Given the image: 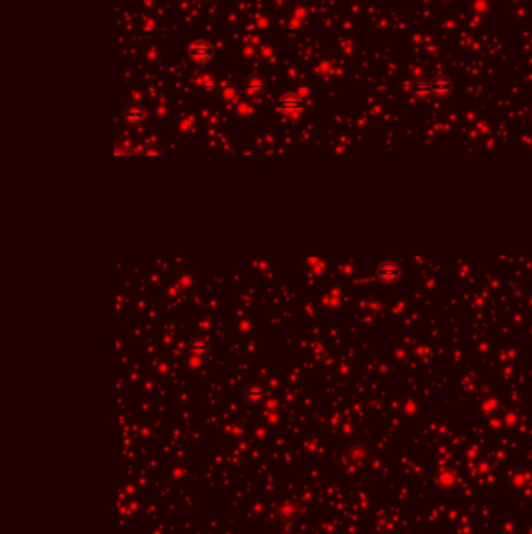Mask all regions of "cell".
<instances>
[{
  "label": "cell",
  "instance_id": "6da1fadb",
  "mask_svg": "<svg viewBox=\"0 0 532 534\" xmlns=\"http://www.w3.org/2000/svg\"><path fill=\"white\" fill-rule=\"evenodd\" d=\"M187 53H189V58L194 63L205 64V63L211 61L212 57H214V47H212V44L206 39H197L189 46Z\"/></svg>",
  "mask_w": 532,
  "mask_h": 534
},
{
  "label": "cell",
  "instance_id": "7a4b0ae2",
  "mask_svg": "<svg viewBox=\"0 0 532 534\" xmlns=\"http://www.w3.org/2000/svg\"><path fill=\"white\" fill-rule=\"evenodd\" d=\"M278 110L286 116H296L303 110L301 95L296 92H286L278 100Z\"/></svg>",
  "mask_w": 532,
  "mask_h": 534
},
{
  "label": "cell",
  "instance_id": "3957f363",
  "mask_svg": "<svg viewBox=\"0 0 532 534\" xmlns=\"http://www.w3.org/2000/svg\"><path fill=\"white\" fill-rule=\"evenodd\" d=\"M123 119L130 125H139L145 119V111L141 105L131 103L123 110Z\"/></svg>",
  "mask_w": 532,
  "mask_h": 534
},
{
  "label": "cell",
  "instance_id": "277c9868",
  "mask_svg": "<svg viewBox=\"0 0 532 534\" xmlns=\"http://www.w3.org/2000/svg\"><path fill=\"white\" fill-rule=\"evenodd\" d=\"M265 389L262 386H259V384H251L250 388L245 389V397L247 400L253 401V403H259V401H264L265 400Z\"/></svg>",
  "mask_w": 532,
  "mask_h": 534
},
{
  "label": "cell",
  "instance_id": "5b68a950",
  "mask_svg": "<svg viewBox=\"0 0 532 534\" xmlns=\"http://www.w3.org/2000/svg\"><path fill=\"white\" fill-rule=\"evenodd\" d=\"M245 88L253 92V94H258L261 92L264 88H265V80L261 77V75H256V73H253V75L247 77L245 78Z\"/></svg>",
  "mask_w": 532,
  "mask_h": 534
},
{
  "label": "cell",
  "instance_id": "8992f818",
  "mask_svg": "<svg viewBox=\"0 0 532 534\" xmlns=\"http://www.w3.org/2000/svg\"><path fill=\"white\" fill-rule=\"evenodd\" d=\"M431 86H432V92L435 94H446L451 89V81L445 77H439L431 81Z\"/></svg>",
  "mask_w": 532,
  "mask_h": 534
},
{
  "label": "cell",
  "instance_id": "52a82bcc",
  "mask_svg": "<svg viewBox=\"0 0 532 534\" xmlns=\"http://www.w3.org/2000/svg\"><path fill=\"white\" fill-rule=\"evenodd\" d=\"M222 95H223V97H227V99H230V97H236V89H234V88L231 86V84H223V88H222Z\"/></svg>",
  "mask_w": 532,
  "mask_h": 534
},
{
  "label": "cell",
  "instance_id": "ba28073f",
  "mask_svg": "<svg viewBox=\"0 0 532 534\" xmlns=\"http://www.w3.org/2000/svg\"><path fill=\"white\" fill-rule=\"evenodd\" d=\"M144 153H145V155L152 153L153 156H156V155H159V153H161V152H159V148H156V147H148V148H147V150H145Z\"/></svg>",
  "mask_w": 532,
  "mask_h": 534
}]
</instances>
